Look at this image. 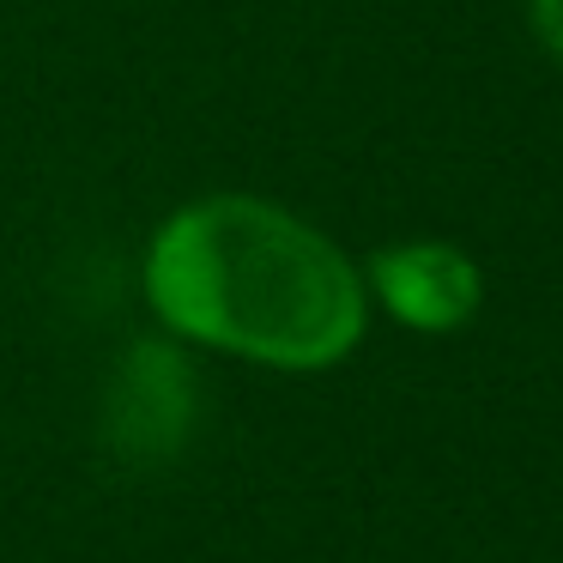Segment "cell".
I'll list each match as a JSON object with an SVG mask.
<instances>
[{"label":"cell","mask_w":563,"mask_h":563,"mask_svg":"<svg viewBox=\"0 0 563 563\" xmlns=\"http://www.w3.org/2000/svg\"><path fill=\"white\" fill-rule=\"evenodd\" d=\"M364 291L369 309L400 321L406 333H461L485 303V273L461 243L412 236L364 261Z\"/></svg>","instance_id":"7a4b0ae2"},{"label":"cell","mask_w":563,"mask_h":563,"mask_svg":"<svg viewBox=\"0 0 563 563\" xmlns=\"http://www.w3.org/2000/svg\"><path fill=\"white\" fill-rule=\"evenodd\" d=\"M195 364H188V345L170 333H152L134 340L122 352L103 394V437L110 449L134 454V461H158L176 454L195 424Z\"/></svg>","instance_id":"3957f363"},{"label":"cell","mask_w":563,"mask_h":563,"mask_svg":"<svg viewBox=\"0 0 563 563\" xmlns=\"http://www.w3.org/2000/svg\"><path fill=\"white\" fill-rule=\"evenodd\" d=\"M158 333L279 376L340 369L369 333L364 267L285 200L219 188L158 219L140 255Z\"/></svg>","instance_id":"6da1fadb"},{"label":"cell","mask_w":563,"mask_h":563,"mask_svg":"<svg viewBox=\"0 0 563 563\" xmlns=\"http://www.w3.org/2000/svg\"><path fill=\"white\" fill-rule=\"evenodd\" d=\"M527 13H533V31L551 55L563 62V0H527Z\"/></svg>","instance_id":"277c9868"}]
</instances>
